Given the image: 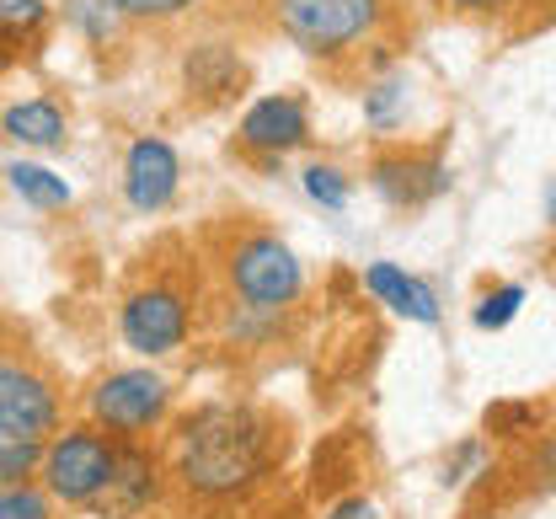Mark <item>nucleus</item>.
Listing matches in <instances>:
<instances>
[{"label":"nucleus","mask_w":556,"mask_h":519,"mask_svg":"<svg viewBox=\"0 0 556 519\" xmlns=\"http://www.w3.org/2000/svg\"><path fill=\"white\" fill-rule=\"evenodd\" d=\"M0 519H49V498L16 482V488H5V498H0Z\"/></svg>","instance_id":"23"},{"label":"nucleus","mask_w":556,"mask_h":519,"mask_svg":"<svg viewBox=\"0 0 556 519\" xmlns=\"http://www.w3.org/2000/svg\"><path fill=\"white\" fill-rule=\"evenodd\" d=\"M129 22L150 27H177V22H241L263 0H113Z\"/></svg>","instance_id":"12"},{"label":"nucleus","mask_w":556,"mask_h":519,"mask_svg":"<svg viewBox=\"0 0 556 519\" xmlns=\"http://www.w3.org/2000/svg\"><path fill=\"white\" fill-rule=\"evenodd\" d=\"M402 97H407V86H402V80H375V86L364 91V118H369L380 135H386V129H396Z\"/></svg>","instance_id":"17"},{"label":"nucleus","mask_w":556,"mask_h":519,"mask_svg":"<svg viewBox=\"0 0 556 519\" xmlns=\"http://www.w3.org/2000/svg\"><path fill=\"white\" fill-rule=\"evenodd\" d=\"M369 182L391 210H422L450 188V166L428 150H386L369 161Z\"/></svg>","instance_id":"8"},{"label":"nucleus","mask_w":556,"mask_h":519,"mask_svg":"<svg viewBox=\"0 0 556 519\" xmlns=\"http://www.w3.org/2000/svg\"><path fill=\"white\" fill-rule=\"evenodd\" d=\"M278 460H283V429L236 402H208L188 413L172 440V477L182 482V493L204 504L247 498L274 477Z\"/></svg>","instance_id":"1"},{"label":"nucleus","mask_w":556,"mask_h":519,"mask_svg":"<svg viewBox=\"0 0 556 519\" xmlns=\"http://www.w3.org/2000/svg\"><path fill=\"white\" fill-rule=\"evenodd\" d=\"M118 332L124 343L144 354V359H161L172 349L188 343L193 332V300L177 279H150V284H135L124 305H118Z\"/></svg>","instance_id":"5"},{"label":"nucleus","mask_w":556,"mask_h":519,"mask_svg":"<svg viewBox=\"0 0 556 519\" xmlns=\"http://www.w3.org/2000/svg\"><path fill=\"white\" fill-rule=\"evenodd\" d=\"M541 210H546V225L556 230V172H552V182H546V193H541Z\"/></svg>","instance_id":"27"},{"label":"nucleus","mask_w":556,"mask_h":519,"mask_svg":"<svg viewBox=\"0 0 556 519\" xmlns=\"http://www.w3.org/2000/svg\"><path fill=\"white\" fill-rule=\"evenodd\" d=\"M118 466H124V440L86 423V429H65L49 440L38 477H43L49 498H60V504H102Z\"/></svg>","instance_id":"4"},{"label":"nucleus","mask_w":556,"mask_h":519,"mask_svg":"<svg viewBox=\"0 0 556 519\" xmlns=\"http://www.w3.org/2000/svg\"><path fill=\"white\" fill-rule=\"evenodd\" d=\"M5 182H11L33 210H65L70 204V182L54 177L49 166H38V161H11V166H5Z\"/></svg>","instance_id":"16"},{"label":"nucleus","mask_w":556,"mask_h":519,"mask_svg":"<svg viewBox=\"0 0 556 519\" xmlns=\"http://www.w3.org/2000/svg\"><path fill=\"white\" fill-rule=\"evenodd\" d=\"M166 402H172V385L155 370H118L102 375L91 391H86V413L97 429H108L113 440H144L161 418H166Z\"/></svg>","instance_id":"6"},{"label":"nucleus","mask_w":556,"mask_h":519,"mask_svg":"<svg viewBox=\"0 0 556 519\" xmlns=\"http://www.w3.org/2000/svg\"><path fill=\"white\" fill-rule=\"evenodd\" d=\"M455 11H466V16H482V11H503L508 0H450Z\"/></svg>","instance_id":"26"},{"label":"nucleus","mask_w":556,"mask_h":519,"mask_svg":"<svg viewBox=\"0 0 556 519\" xmlns=\"http://www.w3.org/2000/svg\"><path fill=\"white\" fill-rule=\"evenodd\" d=\"M535 423V413L525 407V402H497V407H486V429L492 434H525Z\"/></svg>","instance_id":"24"},{"label":"nucleus","mask_w":556,"mask_h":519,"mask_svg":"<svg viewBox=\"0 0 556 519\" xmlns=\"http://www.w3.org/2000/svg\"><path fill=\"white\" fill-rule=\"evenodd\" d=\"M327 519H380V515H375L369 498H343V504H332V515Z\"/></svg>","instance_id":"25"},{"label":"nucleus","mask_w":556,"mask_h":519,"mask_svg":"<svg viewBox=\"0 0 556 519\" xmlns=\"http://www.w3.org/2000/svg\"><path fill=\"white\" fill-rule=\"evenodd\" d=\"M5 135L11 140H22V145H65V113H60V102H49V97H33V102H16V107H5Z\"/></svg>","instance_id":"15"},{"label":"nucleus","mask_w":556,"mask_h":519,"mask_svg":"<svg viewBox=\"0 0 556 519\" xmlns=\"http://www.w3.org/2000/svg\"><path fill=\"white\" fill-rule=\"evenodd\" d=\"M43 440H0V477H5V488H16L27 471H38L43 466Z\"/></svg>","instance_id":"18"},{"label":"nucleus","mask_w":556,"mask_h":519,"mask_svg":"<svg viewBox=\"0 0 556 519\" xmlns=\"http://www.w3.org/2000/svg\"><path fill=\"white\" fill-rule=\"evenodd\" d=\"M65 11H70V22H80V27H86V38H91V43H108V38H113V22L124 16L113 0H70Z\"/></svg>","instance_id":"21"},{"label":"nucleus","mask_w":556,"mask_h":519,"mask_svg":"<svg viewBox=\"0 0 556 519\" xmlns=\"http://www.w3.org/2000/svg\"><path fill=\"white\" fill-rule=\"evenodd\" d=\"M283 38L311 60H343L364 43H380L391 22V0H274Z\"/></svg>","instance_id":"2"},{"label":"nucleus","mask_w":556,"mask_h":519,"mask_svg":"<svg viewBox=\"0 0 556 519\" xmlns=\"http://www.w3.org/2000/svg\"><path fill=\"white\" fill-rule=\"evenodd\" d=\"M519 305H525V290H519V284H497V290H486L482 305H477V327H482V332L508 327V321L519 316Z\"/></svg>","instance_id":"19"},{"label":"nucleus","mask_w":556,"mask_h":519,"mask_svg":"<svg viewBox=\"0 0 556 519\" xmlns=\"http://www.w3.org/2000/svg\"><path fill=\"white\" fill-rule=\"evenodd\" d=\"M43 0H0V22H5V38L16 33H38L43 27Z\"/></svg>","instance_id":"22"},{"label":"nucleus","mask_w":556,"mask_h":519,"mask_svg":"<svg viewBox=\"0 0 556 519\" xmlns=\"http://www.w3.org/2000/svg\"><path fill=\"white\" fill-rule=\"evenodd\" d=\"M150 493H155V460L139 450V440L124 445V466H118V477H113V488H108V498L97 504L102 515L113 509V515H139L144 504H150Z\"/></svg>","instance_id":"14"},{"label":"nucleus","mask_w":556,"mask_h":519,"mask_svg":"<svg viewBox=\"0 0 556 519\" xmlns=\"http://www.w3.org/2000/svg\"><path fill=\"white\" fill-rule=\"evenodd\" d=\"M241 80H247V65H241V54H236L230 43H193V49L182 54V86H188V97L204 102V107L236 97Z\"/></svg>","instance_id":"11"},{"label":"nucleus","mask_w":556,"mask_h":519,"mask_svg":"<svg viewBox=\"0 0 556 519\" xmlns=\"http://www.w3.org/2000/svg\"><path fill=\"white\" fill-rule=\"evenodd\" d=\"M305 193H311L321 210H348V177L338 166H327V161L305 166Z\"/></svg>","instance_id":"20"},{"label":"nucleus","mask_w":556,"mask_h":519,"mask_svg":"<svg viewBox=\"0 0 556 519\" xmlns=\"http://www.w3.org/2000/svg\"><path fill=\"white\" fill-rule=\"evenodd\" d=\"M225 284L230 295L241 300L247 311L257 316H278L289 311L300 290H305V274H300V257L278 241L274 230H241L230 246H225Z\"/></svg>","instance_id":"3"},{"label":"nucleus","mask_w":556,"mask_h":519,"mask_svg":"<svg viewBox=\"0 0 556 519\" xmlns=\"http://www.w3.org/2000/svg\"><path fill=\"white\" fill-rule=\"evenodd\" d=\"M60 429V391L38 370L0 365V440H49Z\"/></svg>","instance_id":"7"},{"label":"nucleus","mask_w":556,"mask_h":519,"mask_svg":"<svg viewBox=\"0 0 556 519\" xmlns=\"http://www.w3.org/2000/svg\"><path fill=\"white\" fill-rule=\"evenodd\" d=\"M236 140L247 155H289L311 140V113L300 97H263L241 113Z\"/></svg>","instance_id":"10"},{"label":"nucleus","mask_w":556,"mask_h":519,"mask_svg":"<svg viewBox=\"0 0 556 519\" xmlns=\"http://www.w3.org/2000/svg\"><path fill=\"white\" fill-rule=\"evenodd\" d=\"M364 290L375 300H386V305H391L396 316H407V321H422V327L439 321L433 290H428L422 279H413V274H402L396 263H369V268H364Z\"/></svg>","instance_id":"13"},{"label":"nucleus","mask_w":556,"mask_h":519,"mask_svg":"<svg viewBox=\"0 0 556 519\" xmlns=\"http://www.w3.org/2000/svg\"><path fill=\"white\" fill-rule=\"evenodd\" d=\"M177 182H182V161L177 150L155 135H139L129 155H124V199L135 204L139 215H155L177 199Z\"/></svg>","instance_id":"9"}]
</instances>
